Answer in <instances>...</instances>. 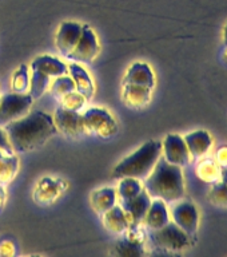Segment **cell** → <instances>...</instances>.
Returning <instances> with one entry per match:
<instances>
[{
	"label": "cell",
	"instance_id": "cell-2",
	"mask_svg": "<svg viewBox=\"0 0 227 257\" xmlns=\"http://www.w3.org/2000/svg\"><path fill=\"white\" fill-rule=\"evenodd\" d=\"M143 188L151 198H159L166 204L178 202L184 197L182 168L159 157L151 173L144 178Z\"/></svg>",
	"mask_w": 227,
	"mask_h": 257
},
{
	"label": "cell",
	"instance_id": "cell-15",
	"mask_svg": "<svg viewBox=\"0 0 227 257\" xmlns=\"http://www.w3.org/2000/svg\"><path fill=\"white\" fill-rule=\"evenodd\" d=\"M68 75L74 80L76 91L80 92L87 102L91 100L95 94V86H94V80L87 70L74 62V63L68 64Z\"/></svg>",
	"mask_w": 227,
	"mask_h": 257
},
{
	"label": "cell",
	"instance_id": "cell-16",
	"mask_svg": "<svg viewBox=\"0 0 227 257\" xmlns=\"http://www.w3.org/2000/svg\"><path fill=\"white\" fill-rule=\"evenodd\" d=\"M122 83H132L154 88L155 86V75L151 67L144 62H136L128 68Z\"/></svg>",
	"mask_w": 227,
	"mask_h": 257
},
{
	"label": "cell",
	"instance_id": "cell-11",
	"mask_svg": "<svg viewBox=\"0 0 227 257\" xmlns=\"http://www.w3.org/2000/svg\"><path fill=\"white\" fill-rule=\"evenodd\" d=\"M150 205H151V197L148 196V193L144 190V188L134 198H130L127 201H120V206L127 216L130 228L139 226L143 222Z\"/></svg>",
	"mask_w": 227,
	"mask_h": 257
},
{
	"label": "cell",
	"instance_id": "cell-9",
	"mask_svg": "<svg viewBox=\"0 0 227 257\" xmlns=\"http://www.w3.org/2000/svg\"><path fill=\"white\" fill-rule=\"evenodd\" d=\"M58 132L63 133L67 137H78L86 132L84 128L83 115L79 111L68 110L64 107L56 108L55 114L52 115Z\"/></svg>",
	"mask_w": 227,
	"mask_h": 257
},
{
	"label": "cell",
	"instance_id": "cell-1",
	"mask_svg": "<svg viewBox=\"0 0 227 257\" xmlns=\"http://www.w3.org/2000/svg\"><path fill=\"white\" fill-rule=\"evenodd\" d=\"M11 142L14 153H28L40 148L51 137L58 134L52 115L43 111H32L3 126Z\"/></svg>",
	"mask_w": 227,
	"mask_h": 257
},
{
	"label": "cell",
	"instance_id": "cell-24",
	"mask_svg": "<svg viewBox=\"0 0 227 257\" xmlns=\"http://www.w3.org/2000/svg\"><path fill=\"white\" fill-rule=\"evenodd\" d=\"M142 190H143V186L140 184V180L126 177V178H120L119 186H118L116 193L119 194L120 201H127L130 198H134L135 196H138Z\"/></svg>",
	"mask_w": 227,
	"mask_h": 257
},
{
	"label": "cell",
	"instance_id": "cell-35",
	"mask_svg": "<svg viewBox=\"0 0 227 257\" xmlns=\"http://www.w3.org/2000/svg\"><path fill=\"white\" fill-rule=\"evenodd\" d=\"M223 43L227 46V23L223 28Z\"/></svg>",
	"mask_w": 227,
	"mask_h": 257
},
{
	"label": "cell",
	"instance_id": "cell-20",
	"mask_svg": "<svg viewBox=\"0 0 227 257\" xmlns=\"http://www.w3.org/2000/svg\"><path fill=\"white\" fill-rule=\"evenodd\" d=\"M31 67L38 68L40 71L46 72L51 78H56V76L68 74L67 64L58 59V58H55V56L50 55H40L35 58L31 62Z\"/></svg>",
	"mask_w": 227,
	"mask_h": 257
},
{
	"label": "cell",
	"instance_id": "cell-23",
	"mask_svg": "<svg viewBox=\"0 0 227 257\" xmlns=\"http://www.w3.org/2000/svg\"><path fill=\"white\" fill-rule=\"evenodd\" d=\"M112 253L124 257H139L144 253L143 242L131 237H124L116 242Z\"/></svg>",
	"mask_w": 227,
	"mask_h": 257
},
{
	"label": "cell",
	"instance_id": "cell-32",
	"mask_svg": "<svg viewBox=\"0 0 227 257\" xmlns=\"http://www.w3.org/2000/svg\"><path fill=\"white\" fill-rule=\"evenodd\" d=\"M218 161H219L220 165L226 166L227 165V148L219 149V152H218Z\"/></svg>",
	"mask_w": 227,
	"mask_h": 257
},
{
	"label": "cell",
	"instance_id": "cell-10",
	"mask_svg": "<svg viewBox=\"0 0 227 257\" xmlns=\"http://www.w3.org/2000/svg\"><path fill=\"white\" fill-rule=\"evenodd\" d=\"M162 153H163V158L167 162L176 166L183 168L188 164L190 161V153L186 146L183 137L178 136V134H168L162 142Z\"/></svg>",
	"mask_w": 227,
	"mask_h": 257
},
{
	"label": "cell",
	"instance_id": "cell-36",
	"mask_svg": "<svg viewBox=\"0 0 227 257\" xmlns=\"http://www.w3.org/2000/svg\"><path fill=\"white\" fill-rule=\"evenodd\" d=\"M0 99H2V98H0Z\"/></svg>",
	"mask_w": 227,
	"mask_h": 257
},
{
	"label": "cell",
	"instance_id": "cell-18",
	"mask_svg": "<svg viewBox=\"0 0 227 257\" xmlns=\"http://www.w3.org/2000/svg\"><path fill=\"white\" fill-rule=\"evenodd\" d=\"M143 222L150 230L159 229L166 224H168L170 222V214H168L166 202L159 200V198H154V201H151V205H150L147 213H146Z\"/></svg>",
	"mask_w": 227,
	"mask_h": 257
},
{
	"label": "cell",
	"instance_id": "cell-7",
	"mask_svg": "<svg viewBox=\"0 0 227 257\" xmlns=\"http://www.w3.org/2000/svg\"><path fill=\"white\" fill-rule=\"evenodd\" d=\"M98 54H99V43L96 39L95 32L88 26H83L79 42L66 58L76 63H91Z\"/></svg>",
	"mask_w": 227,
	"mask_h": 257
},
{
	"label": "cell",
	"instance_id": "cell-4",
	"mask_svg": "<svg viewBox=\"0 0 227 257\" xmlns=\"http://www.w3.org/2000/svg\"><path fill=\"white\" fill-rule=\"evenodd\" d=\"M148 238L156 248L172 252H178L191 245V238L174 222H168L162 228L150 230Z\"/></svg>",
	"mask_w": 227,
	"mask_h": 257
},
{
	"label": "cell",
	"instance_id": "cell-33",
	"mask_svg": "<svg viewBox=\"0 0 227 257\" xmlns=\"http://www.w3.org/2000/svg\"><path fill=\"white\" fill-rule=\"evenodd\" d=\"M6 200H7V194H6V189L2 184H0V210L3 209L4 204H6Z\"/></svg>",
	"mask_w": 227,
	"mask_h": 257
},
{
	"label": "cell",
	"instance_id": "cell-19",
	"mask_svg": "<svg viewBox=\"0 0 227 257\" xmlns=\"http://www.w3.org/2000/svg\"><path fill=\"white\" fill-rule=\"evenodd\" d=\"M103 216V224L107 230L115 234H122L130 229V222L127 220L126 213L120 205H114L110 210L102 214Z\"/></svg>",
	"mask_w": 227,
	"mask_h": 257
},
{
	"label": "cell",
	"instance_id": "cell-29",
	"mask_svg": "<svg viewBox=\"0 0 227 257\" xmlns=\"http://www.w3.org/2000/svg\"><path fill=\"white\" fill-rule=\"evenodd\" d=\"M218 168L212 162H206V164H200V166L198 168V176L202 178V180L206 181H214L218 177Z\"/></svg>",
	"mask_w": 227,
	"mask_h": 257
},
{
	"label": "cell",
	"instance_id": "cell-5",
	"mask_svg": "<svg viewBox=\"0 0 227 257\" xmlns=\"http://www.w3.org/2000/svg\"><path fill=\"white\" fill-rule=\"evenodd\" d=\"M86 132L92 133L100 138H111L118 133L119 126L111 112L102 107H91L82 114Z\"/></svg>",
	"mask_w": 227,
	"mask_h": 257
},
{
	"label": "cell",
	"instance_id": "cell-3",
	"mask_svg": "<svg viewBox=\"0 0 227 257\" xmlns=\"http://www.w3.org/2000/svg\"><path fill=\"white\" fill-rule=\"evenodd\" d=\"M160 156H162V142L148 141L130 156L120 161L112 170V177L116 180L126 177L144 180L151 173Z\"/></svg>",
	"mask_w": 227,
	"mask_h": 257
},
{
	"label": "cell",
	"instance_id": "cell-8",
	"mask_svg": "<svg viewBox=\"0 0 227 257\" xmlns=\"http://www.w3.org/2000/svg\"><path fill=\"white\" fill-rule=\"evenodd\" d=\"M172 222L178 225L190 238L196 236L199 214L191 201H180L172 208Z\"/></svg>",
	"mask_w": 227,
	"mask_h": 257
},
{
	"label": "cell",
	"instance_id": "cell-13",
	"mask_svg": "<svg viewBox=\"0 0 227 257\" xmlns=\"http://www.w3.org/2000/svg\"><path fill=\"white\" fill-rule=\"evenodd\" d=\"M152 90L140 84L122 83V100L130 108H143L151 100Z\"/></svg>",
	"mask_w": 227,
	"mask_h": 257
},
{
	"label": "cell",
	"instance_id": "cell-6",
	"mask_svg": "<svg viewBox=\"0 0 227 257\" xmlns=\"http://www.w3.org/2000/svg\"><path fill=\"white\" fill-rule=\"evenodd\" d=\"M34 99L30 94H18L10 92L2 96L0 99V126L16 120L28 114Z\"/></svg>",
	"mask_w": 227,
	"mask_h": 257
},
{
	"label": "cell",
	"instance_id": "cell-14",
	"mask_svg": "<svg viewBox=\"0 0 227 257\" xmlns=\"http://www.w3.org/2000/svg\"><path fill=\"white\" fill-rule=\"evenodd\" d=\"M66 188L63 181L52 180L50 177H44L38 182L34 193V198L38 204L48 205L54 202Z\"/></svg>",
	"mask_w": 227,
	"mask_h": 257
},
{
	"label": "cell",
	"instance_id": "cell-28",
	"mask_svg": "<svg viewBox=\"0 0 227 257\" xmlns=\"http://www.w3.org/2000/svg\"><path fill=\"white\" fill-rule=\"evenodd\" d=\"M207 200L215 206H227V185L224 182L214 184L208 192Z\"/></svg>",
	"mask_w": 227,
	"mask_h": 257
},
{
	"label": "cell",
	"instance_id": "cell-31",
	"mask_svg": "<svg viewBox=\"0 0 227 257\" xmlns=\"http://www.w3.org/2000/svg\"><path fill=\"white\" fill-rule=\"evenodd\" d=\"M15 253V248L11 241L4 240L0 242V256H12Z\"/></svg>",
	"mask_w": 227,
	"mask_h": 257
},
{
	"label": "cell",
	"instance_id": "cell-17",
	"mask_svg": "<svg viewBox=\"0 0 227 257\" xmlns=\"http://www.w3.org/2000/svg\"><path fill=\"white\" fill-rule=\"evenodd\" d=\"M183 140L192 158L203 157L212 145L211 136L204 130H196V132L190 133L183 137Z\"/></svg>",
	"mask_w": 227,
	"mask_h": 257
},
{
	"label": "cell",
	"instance_id": "cell-26",
	"mask_svg": "<svg viewBox=\"0 0 227 257\" xmlns=\"http://www.w3.org/2000/svg\"><path fill=\"white\" fill-rule=\"evenodd\" d=\"M50 88H51V94L54 98L56 99H62V96H64L67 92L74 91L75 90V83L70 75H60L56 76L54 82L50 84Z\"/></svg>",
	"mask_w": 227,
	"mask_h": 257
},
{
	"label": "cell",
	"instance_id": "cell-21",
	"mask_svg": "<svg viewBox=\"0 0 227 257\" xmlns=\"http://www.w3.org/2000/svg\"><path fill=\"white\" fill-rule=\"evenodd\" d=\"M116 196L118 193L114 188H102L91 193L90 202L98 214H104L116 205Z\"/></svg>",
	"mask_w": 227,
	"mask_h": 257
},
{
	"label": "cell",
	"instance_id": "cell-12",
	"mask_svg": "<svg viewBox=\"0 0 227 257\" xmlns=\"http://www.w3.org/2000/svg\"><path fill=\"white\" fill-rule=\"evenodd\" d=\"M83 26L76 22H63L56 34V48L62 55L67 56L75 48L82 35Z\"/></svg>",
	"mask_w": 227,
	"mask_h": 257
},
{
	"label": "cell",
	"instance_id": "cell-25",
	"mask_svg": "<svg viewBox=\"0 0 227 257\" xmlns=\"http://www.w3.org/2000/svg\"><path fill=\"white\" fill-rule=\"evenodd\" d=\"M12 92L18 94H27L30 90V72L26 64H20L19 68L14 72L11 82Z\"/></svg>",
	"mask_w": 227,
	"mask_h": 257
},
{
	"label": "cell",
	"instance_id": "cell-22",
	"mask_svg": "<svg viewBox=\"0 0 227 257\" xmlns=\"http://www.w3.org/2000/svg\"><path fill=\"white\" fill-rule=\"evenodd\" d=\"M19 170V160L15 154L0 150V184L6 185L11 182Z\"/></svg>",
	"mask_w": 227,
	"mask_h": 257
},
{
	"label": "cell",
	"instance_id": "cell-30",
	"mask_svg": "<svg viewBox=\"0 0 227 257\" xmlns=\"http://www.w3.org/2000/svg\"><path fill=\"white\" fill-rule=\"evenodd\" d=\"M0 150H3L8 154H14V149H12L11 142L8 140L7 133L4 128H2V126H0Z\"/></svg>",
	"mask_w": 227,
	"mask_h": 257
},
{
	"label": "cell",
	"instance_id": "cell-34",
	"mask_svg": "<svg viewBox=\"0 0 227 257\" xmlns=\"http://www.w3.org/2000/svg\"><path fill=\"white\" fill-rule=\"evenodd\" d=\"M220 176H222V182L227 185V168H224L222 172H220Z\"/></svg>",
	"mask_w": 227,
	"mask_h": 257
},
{
	"label": "cell",
	"instance_id": "cell-27",
	"mask_svg": "<svg viewBox=\"0 0 227 257\" xmlns=\"http://www.w3.org/2000/svg\"><path fill=\"white\" fill-rule=\"evenodd\" d=\"M86 102H87L86 98H84L80 92L76 91V90L67 92V94L64 96H62V99H60L62 107L68 108V110H74V111H80V110L84 107Z\"/></svg>",
	"mask_w": 227,
	"mask_h": 257
}]
</instances>
